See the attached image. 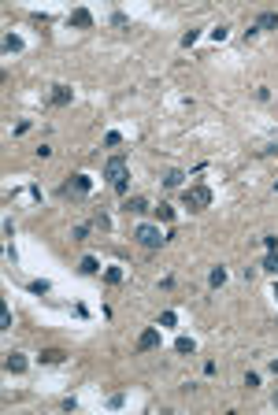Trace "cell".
<instances>
[{
    "mask_svg": "<svg viewBox=\"0 0 278 415\" xmlns=\"http://www.w3.org/2000/svg\"><path fill=\"white\" fill-rule=\"evenodd\" d=\"M263 245H267V252H274V249H278V238H274V234H267Z\"/></svg>",
    "mask_w": 278,
    "mask_h": 415,
    "instance_id": "f546056e",
    "label": "cell"
},
{
    "mask_svg": "<svg viewBox=\"0 0 278 415\" xmlns=\"http://www.w3.org/2000/svg\"><path fill=\"white\" fill-rule=\"evenodd\" d=\"M152 348H160V330L156 326H149L145 334L137 337V352H152Z\"/></svg>",
    "mask_w": 278,
    "mask_h": 415,
    "instance_id": "5b68a950",
    "label": "cell"
},
{
    "mask_svg": "<svg viewBox=\"0 0 278 415\" xmlns=\"http://www.w3.org/2000/svg\"><path fill=\"white\" fill-rule=\"evenodd\" d=\"M82 238H89V226H85V223L74 226V241H82Z\"/></svg>",
    "mask_w": 278,
    "mask_h": 415,
    "instance_id": "4316f807",
    "label": "cell"
},
{
    "mask_svg": "<svg viewBox=\"0 0 278 415\" xmlns=\"http://www.w3.org/2000/svg\"><path fill=\"white\" fill-rule=\"evenodd\" d=\"M182 178H186V174H182V171H167V178H164V185H167V189H178V185H182Z\"/></svg>",
    "mask_w": 278,
    "mask_h": 415,
    "instance_id": "e0dca14e",
    "label": "cell"
},
{
    "mask_svg": "<svg viewBox=\"0 0 278 415\" xmlns=\"http://www.w3.org/2000/svg\"><path fill=\"white\" fill-rule=\"evenodd\" d=\"M256 26H260V30H278V12H260Z\"/></svg>",
    "mask_w": 278,
    "mask_h": 415,
    "instance_id": "8fae6325",
    "label": "cell"
},
{
    "mask_svg": "<svg viewBox=\"0 0 278 415\" xmlns=\"http://www.w3.org/2000/svg\"><path fill=\"white\" fill-rule=\"evenodd\" d=\"M274 300H278V286H274Z\"/></svg>",
    "mask_w": 278,
    "mask_h": 415,
    "instance_id": "d6a6232c",
    "label": "cell"
},
{
    "mask_svg": "<svg viewBox=\"0 0 278 415\" xmlns=\"http://www.w3.org/2000/svg\"><path fill=\"white\" fill-rule=\"evenodd\" d=\"M156 215H160V223H175V208H171V204H160Z\"/></svg>",
    "mask_w": 278,
    "mask_h": 415,
    "instance_id": "ac0fdd59",
    "label": "cell"
},
{
    "mask_svg": "<svg viewBox=\"0 0 278 415\" xmlns=\"http://www.w3.org/2000/svg\"><path fill=\"white\" fill-rule=\"evenodd\" d=\"M78 271H82V275H100V260L97 256H82V263H78Z\"/></svg>",
    "mask_w": 278,
    "mask_h": 415,
    "instance_id": "30bf717a",
    "label": "cell"
},
{
    "mask_svg": "<svg viewBox=\"0 0 278 415\" xmlns=\"http://www.w3.org/2000/svg\"><path fill=\"white\" fill-rule=\"evenodd\" d=\"M104 178L111 182V189L115 193H126V178H130V171H126V156H111L108 163H104Z\"/></svg>",
    "mask_w": 278,
    "mask_h": 415,
    "instance_id": "6da1fadb",
    "label": "cell"
},
{
    "mask_svg": "<svg viewBox=\"0 0 278 415\" xmlns=\"http://www.w3.org/2000/svg\"><path fill=\"white\" fill-rule=\"evenodd\" d=\"M193 337H178V341H175V352H182V356H186V352H193Z\"/></svg>",
    "mask_w": 278,
    "mask_h": 415,
    "instance_id": "ffe728a7",
    "label": "cell"
},
{
    "mask_svg": "<svg viewBox=\"0 0 278 415\" xmlns=\"http://www.w3.org/2000/svg\"><path fill=\"white\" fill-rule=\"evenodd\" d=\"M63 360H67L63 348H45V352H41V363H63Z\"/></svg>",
    "mask_w": 278,
    "mask_h": 415,
    "instance_id": "4fadbf2b",
    "label": "cell"
},
{
    "mask_svg": "<svg viewBox=\"0 0 278 415\" xmlns=\"http://www.w3.org/2000/svg\"><path fill=\"white\" fill-rule=\"evenodd\" d=\"M104 145H122V134L119 130H108V134H104Z\"/></svg>",
    "mask_w": 278,
    "mask_h": 415,
    "instance_id": "cb8c5ba5",
    "label": "cell"
},
{
    "mask_svg": "<svg viewBox=\"0 0 278 415\" xmlns=\"http://www.w3.org/2000/svg\"><path fill=\"white\" fill-rule=\"evenodd\" d=\"M71 26L89 30V26H93V12H89V8H74V12H71Z\"/></svg>",
    "mask_w": 278,
    "mask_h": 415,
    "instance_id": "52a82bcc",
    "label": "cell"
},
{
    "mask_svg": "<svg viewBox=\"0 0 278 415\" xmlns=\"http://www.w3.org/2000/svg\"><path fill=\"white\" fill-rule=\"evenodd\" d=\"M111 26H119V30H122V26H130V19L122 15V12H115V15H111Z\"/></svg>",
    "mask_w": 278,
    "mask_h": 415,
    "instance_id": "d4e9b609",
    "label": "cell"
},
{
    "mask_svg": "<svg viewBox=\"0 0 278 415\" xmlns=\"http://www.w3.org/2000/svg\"><path fill=\"white\" fill-rule=\"evenodd\" d=\"M212 189L208 185H186L182 189V204L189 208V212H204V208H212Z\"/></svg>",
    "mask_w": 278,
    "mask_h": 415,
    "instance_id": "7a4b0ae2",
    "label": "cell"
},
{
    "mask_svg": "<svg viewBox=\"0 0 278 415\" xmlns=\"http://www.w3.org/2000/svg\"><path fill=\"white\" fill-rule=\"evenodd\" d=\"M274 408H278V393H274Z\"/></svg>",
    "mask_w": 278,
    "mask_h": 415,
    "instance_id": "1f68e13d",
    "label": "cell"
},
{
    "mask_svg": "<svg viewBox=\"0 0 278 415\" xmlns=\"http://www.w3.org/2000/svg\"><path fill=\"white\" fill-rule=\"evenodd\" d=\"M93 189V178L89 174H71V182H63V196H85V193H89Z\"/></svg>",
    "mask_w": 278,
    "mask_h": 415,
    "instance_id": "277c9868",
    "label": "cell"
},
{
    "mask_svg": "<svg viewBox=\"0 0 278 415\" xmlns=\"http://www.w3.org/2000/svg\"><path fill=\"white\" fill-rule=\"evenodd\" d=\"M26 367H30V363H26L23 352H8V356H4V371H8V374H23Z\"/></svg>",
    "mask_w": 278,
    "mask_h": 415,
    "instance_id": "8992f818",
    "label": "cell"
},
{
    "mask_svg": "<svg viewBox=\"0 0 278 415\" xmlns=\"http://www.w3.org/2000/svg\"><path fill=\"white\" fill-rule=\"evenodd\" d=\"M71 86H52V93H49V100L56 104V108H63V104H71Z\"/></svg>",
    "mask_w": 278,
    "mask_h": 415,
    "instance_id": "ba28073f",
    "label": "cell"
},
{
    "mask_svg": "<svg viewBox=\"0 0 278 415\" xmlns=\"http://www.w3.org/2000/svg\"><path fill=\"white\" fill-rule=\"evenodd\" d=\"M208 286H212V289L226 286V271H223V267H212V275H208Z\"/></svg>",
    "mask_w": 278,
    "mask_h": 415,
    "instance_id": "9a60e30c",
    "label": "cell"
},
{
    "mask_svg": "<svg viewBox=\"0 0 278 415\" xmlns=\"http://www.w3.org/2000/svg\"><path fill=\"white\" fill-rule=\"evenodd\" d=\"M4 52L12 56V52H23V37L19 34H4Z\"/></svg>",
    "mask_w": 278,
    "mask_h": 415,
    "instance_id": "7c38bea8",
    "label": "cell"
},
{
    "mask_svg": "<svg viewBox=\"0 0 278 415\" xmlns=\"http://www.w3.org/2000/svg\"><path fill=\"white\" fill-rule=\"evenodd\" d=\"M122 212H133V215H137V212H149V200H145V196H126V200H122Z\"/></svg>",
    "mask_w": 278,
    "mask_h": 415,
    "instance_id": "9c48e42d",
    "label": "cell"
},
{
    "mask_svg": "<svg viewBox=\"0 0 278 415\" xmlns=\"http://www.w3.org/2000/svg\"><path fill=\"white\" fill-rule=\"evenodd\" d=\"M122 278H126V271H122V267H108V271H104V282H108V286H119Z\"/></svg>",
    "mask_w": 278,
    "mask_h": 415,
    "instance_id": "5bb4252c",
    "label": "cell"
},
{
    "mask_svg": "<svg viewBox=\"0 0 278 415\" xmlns=\"http://www.w3.org/2000/svg\"><path fill=\"white\" fill-rule=\"evenodd\" d=\"M197 37H200V30H186V34H182V49H189V45H197Z\"/></svg>",
    "mask_w": 278,
    "mask_h": 415,
    "instance_id": "603a6c76",
    "label": "cell"
},
{
    "mask_svg": "<svg viewBox=\"0 0 278 415\" xmlns=\"http://www.w3.org/2000/svg\"><path fill=\"white\" fill-rule=\"evenodd\" d=\"M271 371H274V374H278V360H271Z\"/></svg>",
    "mask_w": 278,
    "mask_h": 415,
    "instance_id": "4dcf8cb0",
    "label": "cell"
},
{
    "mask_svg": "<svg viewBox=\"0 0 278 415\" xmlns=\"http://www.w3.org/2000/svg\"><path fill=\"white\" fill-rule=\"evenodd\" d=\"M263 271H267V275H278V249H274V252H267V260H263Z\"/></svg>",
    "mask_w": 278,
    "mask_h": 415,
    "instance_id": "2e32d148",
    "label": "cell"
},
{
    "mask_svg": "<svg viewBox=\"0 0 278 415\" xmlns=\"http://www.w3.org/2000/svg\"><path fill=\"white\" fill-rule=\"evenodd\" d=\"M245 385H248V389H256V385H260V374L248 371V374H245Z\"/></svg>",
    "mask_w": 278,
    "mask_h": 415,
    "instance_id": "f1b7e54d",
    "label": "cell"
},
{
    "mask_svg": "<svg viewBox=\"0 0 278 415\" xmlns=\"http://www.w3.org/2000/svg\"><path fill=\"white\" fill-rule=\"evenodd\" d=\"M226 34H230L226 26H215V30H212V41H226Z\"/></svg>",
    "mask_w": 278,
    "mask_h": 415,
    "instance_id": "484cf974",
    "label": "cell"
},
{
    "mask_svg": "<svg viewBox=\"0 0 278 415\" xmlns=\"http://www.w3.org/2000/svg\"><path fill=\"white\" fill-rule=\"evenodd\" d=\"M133 238H137V245H145V249L167 245V234H160V226H152V223H141L137 230H133Z\"/></svg>",
    "mask_w": 278,
    "mask_h": 415,
    "instance_id": "3957f363",
    "label": "cell"
},
{
    "mask_svg": "<svg viewBox=\"0 0 278 415\" xmlns=\"http://www.w3.org/2000/svg\"><path fill=\"white\" fill-rule=\"evenodd\" d=\"M0 330H12V308H0Z\"/></svg>",
    "mask_w": 278,
    "mask_h": 415,
    "instance_id": "7402d4cb",
    "label": "cell"
},
{
    "mask_svg": "<svg viewBox=\"0 0 278 415\" xmlns=\"http://www.w3.org/2000/svg\"><path fill=\"white\" fill-rule=\"evenodd\" d=\"M160 326H175V311H164L160 315Z\"/></svg>",
    "mask_w": 278,
    "mask_h": 415,
    "instance_id": "83f0119b",
    "label": "cell"
},
{
    "mask_svg": "<svg viewBox=\"0 0 278 415\" xmlns=\"http://www.w3.org/2000/svg\"><path fill=\"white\" fill-rule=\"evenodd\" d=\"M93 226H97V230H111V219L104 212H97V215H93Z\"/></svg>",
    "mask_w": 278,
    "mask_h": 415,
    "instance_id": "44dd1931",
    "label": "cell"
},
{
    "mask_svg": "<svg viewBox=\"0 0 278 415\" xmlns=\"http://www.w3.org/2000/svg\"><path fill=\"white\" fill-rule=\"evenodd\" d=\"M49 289H52V286H49L45 278H34V282H30V293H37V297H45Z\"/></svg>",
    "mask_w": 278,
    "mask_h": 415,
    "instance_id": "d6986e66",
    "label": "cell"
}]
</instances>
